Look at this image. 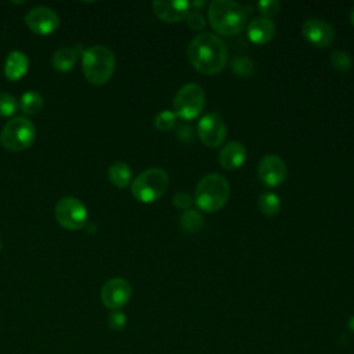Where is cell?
Wrapping results in <instances>:
<instances>
[{
    "instance_id": "obj_21",
    "label": "cell",
    "mask_w": 354,
    "mask_h": 354,
    "mask_svg": "<svg viewBox=\"0 0 354 354\" xmlns=\"http://www.w3.org/2000/svg\"><path fill=\"white\" fill-rule=\"evenodd\" d=\"M257 207L264 216H277L281 210L279 196L274 192H263L257 199Z\"/></svg>"
},
{
    "instance_id": "obj_17",
    "label": "cell",
    "mask_w": 354,
    "mask_h": 354,
    "mask_svg": "<svg viewBox=\"0 0 354 354\" xmlns=\"http://www.w3.org/2000/svg\"><path fill=\"white\" fill-rule=\"evenodd\" d=\"M28 66H29L28 57L22 51L14 50L6 58L4 76L10 82H17L26 75Z\"/></svg>"
},
{
    "instance_id": "obj_9",
    "label": "cell",
    "mask_w": 354,
    "mask_h": 354,
    "mask_svg": "<svg viewBox=\"0 0 354 354\" xmlns=\"http://www.w3.org/2000/svg\"><path fill=\"white\" fill-rule=\"evenodd\" d=\"M196 133L205 145L216 148L224 142L227 137V126L218 113H206L199 119Z\"/></svg>"
},
{
    "instance_id": "obj_30",
    "label": "cell",
    "mask_w": 354,
    "mask_h": 354,
    "mask_svg": "<svg viewBox=\"0 0 354 354\" xmlns=\"http://www.w3.org/2000/svg\"><path fill=\"white\" fill-rule=\"evenodd\" d=\"M194 203V198L187 192H177L173 196V205L180 210H188L191 209V205Z\"/></svg>"
},
{
    "instance_id": "obj_27",
    "label": "cell",
    "mask_w": 354,
    "mask_h": 354,
    "mask_svg": "<svg viewBox=\"0 0 354 354\" xmlns=\"http://www.w3.org/2000/svg\"><path fill=\"white\" fill-rule=\"evenodd\" d=\"M257 8L261 12V17L271 19V17H274L279 12L281 4L275 0H261L257 3Z\"/></svg>"
},
{
    "instance_id": "obj_22",
    "label": "cell",
    "mask_w": 354,
    "mask_h": 354,
    "mask_svg": "<svg viewBox=\"0 0 354 354\" xmlns=\"http://www.w3.org/2000/svg\"><path fill=\"white\" fill-rule=\"evenodd\" d=\"M43 97L36 91H28L21 97L19 106L25 115H36L43 108Z\"/></svg>"
},
{
    "instance_id": "obj_28",
    "label": "cell",
    "mask_w": 354,
    "mask_h": 354,
    "mask_svg": "<svg viewBox=\"0 0 354 354\" xmlns=\"http://www.w3.org/2000/svg\"><path fill=\"white\" fill-rule=\"evenodd\" d=\"M185 21H187V25H188L191 29H194V30H202V29L206 26V19H205V17H203L199 11H196V10H194V11L191 10V11L188 12Z\"/></svg>"
},
{
    "instance_id": "obj_31",
    "label": "cell",
    "mask_w": 354,
    "mask_h": 354,
    "mask_svg": "<svg viewBox=\"0 0 354 354\" xmlns=\"http://www.w3.org/2000/svg\"><path fill=\"white\" fill-rule=\"evenodd\" d=\"M348 329H350V332L354 335V315L348 319Z\"/></svg>"
},
{
    "instance_id": "obj_11",
    "label": "cell",
    "mask_w": 354,
    "mask_h": 354,
    "mask_svg": "<svg viewBox=\"0 0 354 354\" xmlns=\"http://www.w3.org/2000/svg\"><path fill=\"white\" fill-rule=\"evenodd\" d=\"M288 169L282 158L274 153L264 155L257 166V177L266 187H278L286 178Z\"/></svg>"
},
{
    "instance_id": "obj_2",
    "label": "cell",
    "mask_w": 354,
    "mask_h": 354,
    "mask_svg": "<svg viewBox=\"0 0 354 354\" xmlns=\"http://www.w3.org/2000/svg\"><path fill=\"white\" fill-rule=\"evenodd\" d=\"M210 26L221 36L241 33L248 22L246 10L232 0H214L207 10Z\"/></svg>"
},
{
    "instance_id": "obj_32",
    "label": "cell",
    "mask_w": 354,
    "mask_h": 354,
    "mask_svg": "<svg viewBox=\"0 0 354 354\" xmlns=\"http://www.w3.org/2000/svg\"><path fill=\"white\" fill-rule=\"evenodd\" d=\"M350 22H351V25L354 26V8H353L351 12H350Z\"/></svg>"
},
{
    "instance_id": "obj_26",
    "label": "cell",
    "mask_w": 354,
    "mask_h": 354,
    "mask_svg": "<svg viewBox=\"0 0 354 354\" xmlns=\"http://www.w3.org/2000/svg\"><path fill=\"white\" fill-rule=\"evenodd\" d=\"M329 59H330L332 66H333L337 72H347V71H350L351 66H353V59H351V57H350L347 53L340 51V50L333 51V53L330 54V58H329Z\"/></svg>"
},
{
    "instance_id": "obj_25",
    "label": "cell",
    "mask_w": 354,
    "mask_h": 354,
    "mask_svg": "<svg viewBox=\"0 0 354 354\" xmlns=\"http://www.w3.org/2000/svg\"><path fill=\"white\" fill-rule=\"evenodd\" d=\"M17 109H18V102L15 97L10 93L0 91V116L10 118L17 112Z\"/></svg>"
},
{
    "instance_id": "obj_13",
    "label": "cell",
    "mask_w": 354,
    "mask_h": 354,
    "mask_svg": "<svg viewBox=\"0 0 354 354\" xmlns=\"http://www.w3.org/2000/svg\"><path fill=\"white\" fill-rule=\"evenodd\" d=\"M131 297V286L123 278H112L101 289V301L111 310H119Z\"/></svg>"
},
{
    "instance_id": "obj_10",
    "label": "cell",
    "mask_w": 354,
    "mask_h": 354,
    "mask_svg": "<svg viewBox=\"0 0 354 354\" xmlns=\"http://www.w3.org/2000/svg\"><path fill=\"white\" fill-rule=\"evenodd\" d=\"M301 35L303 37L315 47H329L335 41L336 32L333 26L325 19L319 18H308L301 24Z\"/></svg>"
},
{
    "instance_id": "obj_5",
    "label": "cell",
    "mask_w": 354,
    "mask_h": 354,
    "mask_svg": "<svg viewBox=\"0 0 354 354\" xmlns=\"http://www.w3.org/2000/svg\"><path fill=\"white\" fill-rule=\"evenodd\" d=\"M169 187V176L160 167H151L140 173L130 184L131 195L141 203L156 202Z\"/></svg>"
},
{
    "instance_id": "obj_16",
    "label": "cell",
    "mask_w": 354,
    "mask_h": 354,
    "mask_svg": "<svg viewBox=\"0 0 354 354\" xmlns=\"http://www.w3.org/2000/svg\"><path fill=\"white\" fill-rule=\"evenodd\" d=\"M246 32H248V37L252 43L267 44L268 41H271L274 39L277 28H275V24L272 22V19L266 18V17H256L249 22Z\"/></svg>"
},
{
    "instance_id": "obj_7",
    "label": "cell",
    "mask_w": 354,
    "mask_h": 354,
    "mask_svg": "<svg viewBox=\"0 0 354 354\" xmlns=\"http://www.w3.org/2000/svg\"><path fill=\"white\" fill-rule=\"evenodd\" d=\"M205 108V91L198 83H185L173 98V112L177 118L192 120Z\"/></svg>"
},
{
    "instance_id": "obj_1",
    "label": "cell",
    "mask_w": 354,
    "mask_h": 354,
    "mask_svg": "<svg viewBox=\"0 0 354 354\" xmlns=\"http://www.w3.org/2000/svg\"><path fill=\"white\" fill-rule=\"evenodd\" d=\"M189 64L203 75H216L224 69L228 59L225 43L214 33H198L188 44Z\"/></svg>"
},
{
    "instance_id": "obj_23",
    "label": "cell",
    "mask_w": 354,
    "mask_h": 354,
    "mask_svg": "<svg viewBox=\"0 0 354 354\" xmlns=\"http://www.w3.org/2000/svg\"><path fill=\"white\" fill-rule=\"evenodd\" d=\"M231 69L236 76L252 77L254 73V64L248 57H236L231 62Z\"/></svg>"
},
{
    "instance_id": "obj_20",
    "label": "cell",
    "mask_w": 354,
    "mask_h": 354,
    "mask_svg": "<svg viewBox=\"0 0 354 354\" xmlns=\"http://www.w3.org/2000/svg\"><path fill=\"white\" fill-rule=\"evenodd\" d=\"M180 228L187 234H196L203 228V218L198 210L188 209L180 216Z\"/></svg>"
},
{
    "instance_id": "obj_15",
    "label": "cell",
    "mask_w": 354,
    "mask_h": 354,
    "mask_svg": "<svg viewBox=\"0 0 354 354\" xmlns=\"http://www.w3.org/2000/svg\"><path fill=\"white\" fill-rule=\"evenodd\" d=\"M246 156V148L239 141H230L220 149L217 162L225 170H235L245 163Z\"/></svg>"
},
{
    "instance_id": "obj_14",
    "label": "cell",
    "mask_w": 354,
    "mask_h": 354,
    "mask_svg": "<svg viewBox=\"0 0 354 354\" xmlns=\"http://www.w3.org/2000/svg\"><path fill=\"white\" fill-rule=\"evenodd\" d=\"M152 10L160 21L176 24L187 18L191 4L187 0H156L152 4Z\"/></svg>"
},
{
    "instance_id": "obj_29",
    "label": "cell",
    "mask_w": 354,
    "mask_h": 354,
    "mask_svg": "<svg viewBox=\"0 0 354 354\" xmlns=\"http://www.w3.org/2000/svg\"><path fill=\"white\" fill-rule=\"evenodd\" d=\"M108 325L113 330H122L126 326V315L119 310H113L108 315Z\"/></svg>"
},
{
    "instance_id": "obj_33",
    "label": "cell",
    "mask_w": 354,
    "mask_h": 354,
    "mask_svg": "<svg viewBox=\"0 0 354 354\" xmlns=\"http://www.w3.org/2000/svg\"><path fill=\"white\" fill-rule=\"evenodd\" d=\"M0 249H1V239H0Z\"/></svg>"
},
{
    "instance_id": "obj_18",
    "label": "cell",
    "mask_w": 354,
    "mask_h": 354,
    "mask_svg": "<svg viewBox=\"0 0 354 354\" xmlns=\"http://www.w3.org/2000/svg\"><path fill=\"white\" fill-rule=\"evenodd\" d=\"M77 61V50L73 47H61L51 57V65L58 72H69Z\"/></svg>"
},
{
    "instance_id": "obj_3",
    "label": "cell",
    "mask_w": 354,
    "mask_h": 354,
    "mask_svg": "<svg viewBox=\"0 0 354 354\" xmlns=\"http://www.w3.org/2000/svg\"><path fill=\"white\" fill-rule=\"evenodd\" d=\"M230 199V183L218 173L203 176L196 184L194 202L205 213H214L223 209Z\"/></svg>"
},
{
    "instance_id": "obj_8",
    "label": "cell",
    "mask_w": 354,
    "mask_h": 354,
    "mask_svg": "<svg viewBox=\"0 0 354 354\" xmlns=\"http://www.w3.org/2000/svg\"><path fill=\"white\" fill-rule=\"evenodd\" d=\"M54 216L61 227L71 231L80 230L87 223V209L84 203L73 196L61 198L54 207Z\"/></svg>"
},
{
    "instance_id": "obj_6",
    "label": "cell",
    "mask_w": 354,
    "mask_h": 354,
    "mask_svg": "<svg viewBox=\"0 0 354 354\" xmlns=\"http://www.w3.org/2000/svg\"><path fill=\"white\" fill-rule=\"evenodd\" d=\"M35 138L36 127L24 116H17L8 120L0 133L1 145L12 152L25 151L35 142Z\"/></svg>"
},
{
    "instance_id": "obj_19",
    "label": "cell",
    "mask_w": 354,
    "mask_h": 354,
    "mask_svg": "<svg viewBox=\"0 0 354 354\" xmlns=\"http://www.w3.org/2000/svg\"><path fill=\"white\" fill-rule=\"evenodd\" d=\"M131 169L126 162L116 160L108 169V178L116 188H127L131 184Z\"/></svg>"
},
{
    "instance_id": "obj_24",
    "label": "cell",
    "mask_w": 354,
    "mask_h": 354,
    "mask_svg": "<svg viewBox=\"0 0 354 354\" xmlns=\"http://www.w3.org/2000/svg\"><path fill=\"white\" fill-rule=\"evenodd\" d=\"M176 119L177 116L174 115L173 111L163 109L158 112L156 116L153 118V126L159 131H170L176 126Z\"/></svg>"
},
{
    "instance_id": "obj_12",
    "label": "cell",
    "mask_w": 354,
    "mask_h": 354,
    "mask_svg": "<svg viewBox=\"0 0 354 354\" xmlns=\"http://www.w3.org/2000/svg\"><path fill=\"white\" fill-rule=\"evenodd\" d=\"M26 26L37 35H51L59 25V18L54 10L46 6H37L28 11L25 15Z\"/></svg>"
},
{
    "instance_id": "obj_4",
    "label": "cell",
    "mask_w": 354,
    "mask_h": 354,
    "mask_svg": "<svg viewBox=\"0 0 354 354\" xmlns=\"http://www.w3.org/2000/svg\"><path fill=\"white\" fill-rule=\"evenodd\" d=\"M115 55L105 46H94L83 53L82 68L87 82L95 86L105 84L115 72Z\"/></svg>"
}]
</instances>
